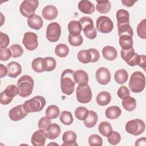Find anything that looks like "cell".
Masks as SVG:
<instances>
[{"label": "cell", "mask_w": 146, "mask_h": 146, "mask_svg": "<svg viewBox=\"0 0 146 146\" xmlns=\"http://www.w3.org/2000/svg\"><path fill=\"white\" fill-rule=\"evenodd\" d=\"M7 75L9 77L15 78L22 72V67L19 63L17 62H11L7 65Z\"/></svg>", "instance_id": "19"}, {"label": "cell", "mask_w": 146, "mask_h": 146, "mask_svg": "<svg viewBox=\"0 0 146 146\" xmlns=\"http://www.w3.org/2000/svg\"><path fill=\"white\" fill-rule=\"evenodd\" d=\"M145 60H146V57L144 55H140V62L139 63V66L143 68L144 70L145 69Z\"/></svg>", "instance_id": "53"}, {"label": "cell", "mask_w": 146, "mask_h": 146, "mask_svg": "<svg viewBox=\"0 0 146 146\" xmlns=\"http://www.w3.org/2000/svg\"><path fill=\"white\" fill-rule=\"evenodd\" d=\"M121 3L123 5L127 7H131L137 1H132V0H121Z\"/></svg>", "instance_id": "55"}, {"label": "cell", "mask_w": 146, "mask_h": 146, "mask_svg": "<svg viewBox=\"0 0 146 146\" xmlns=\"http://www.w3.org/2000/svg\"><path fill=\"white\" fill-rule=\"evenodd\" d=\"M74 71L71 69L64 70L60 76V88L62 92L70 95L74 91L75 81L74 77Z\"/></svg>", "instance_id": "1"}, {"label": "cell", "mask_w": 146, "mask_h": 146, "mask_svg": "<svg viewBox=\"0 0 146 146\" xmlns=\"http://www.w3.org/2000/svg\"><path fill=\"white\" fill-rule=\"evenodd\" d=\"M102 54L103 58L108 60H113L117 58L116 48L110 46H107L103 48Z\"/></svg>", "instance_id": "23"}, {"label": "cell", "mask_w": 146, "mask_h": 146, "mask_svg": "<svg viewBox=\"0 0 146 146\" xmlns=\"http://www.w3.org/2000/svg\"><path fill=\"white\" fill-rule=\"evenodd\" d=\"M122 106L126 111H132L136 108V101L134 98L129 96L127 98L123 99Z\"/></svg>", "instance_id": "33"}, {"label": "cell", "mask_w": 146, "mask_h": 146, "mask_svg": "<svg viewBox=\"0 0 146 146\" xmlns=\"http://www.w3.org/2000/svg\"><path fill=\"white\" fill-rule=\"evenodd\" d=\"M117 94V96L120 99H124L130 95V92L128 88L126 86H120V88L118 89Z\"/></svg>", "instance_id": "50"}, {"label": "cell", "mask_w": 146, "mask_h": 146, "mask_svg": "<svg viewBox=\"0 0 146 146\" xmlns=\"http://www.w3.org/2000/svg\"><path fill=\"white\" fill-rule=\"evenodd\" d=\"M95 77L97 82L102 85L107 84L111 80V73L106 67H100L96 72Z\"/></svg>", "instance_id": "15"}, {"label": "cell", "mask_w": 146, "mask_h": 146, "mask_svg": "<svg viewBox=\"0 0 146 146\" xmlns=\"http://www.w3.org/2000/svg\"><path fill=\"white\" fill-rule=\"evenodd\" d=\"M28 113L25 109L23 104H20L12 108L10 110L9 116L11 120L18 121L25 117Z\"/></svg>", "instance_id": "14"}, {"label": "cell", "mask_w": 146, "mask_h": 146, "mask_svg": "<svg viewBox=\"0 0 146 146\" xmlns=\"http://www.w3.org/2000/svg\"><path fill=\"white\" fill-rule=\"evenodd\" d=\"M75 83L78 85H84L88 82V74L82 70H79L74 72V74Z\"/></svg>", "instance_id": "22"}, {"label": "cell", "mask_w": 146, "mask_h": 146, "mask_svg": "<svg viewBox=\"0 0 146 146\" xmlns=\"http://www.w3.org/2000/svg\"><path fill=\"white\" fill-rule=\"evenodd\" d=\"M61 129L60 126L56 123H52L46 131L47 137L51 140L57 138L60 134Z\"/></svg>", "instance_id": "24"}, {"label": "cell", "mask_w": 146, "mask_h": 146, "mask_svg": "<svg viewBox=\"0 0 146 146\" xmlns=\"http://www.w3.org/2000/svg\"><path fill=\"white\" fill-rule=\"evenodd\" d=\"M121 113V110L117 106L109 107L105 111L106 116L109 119H116L120 116Z\"/></svg>", "instance_id": "28"}, {"label": "cell", "mask_w": 146, "mask_h": 146, "mask_svg": "<svg viewBox=\"0 0 146 146\" xmlns=\"http://www.w3.org/2000/svg\"><path fill=\"white\" fill-rule=\"evenodd\" d=\"M99 133L104 137H108L112 132V127L107 121L101 122L98 126Z\"/></svg>", "instance_id": "34"}, {"label": "cell", "mask_w": 146, "mask_h": 146, "mask_svg": "<svg viewBox=\"0 0 146 146\" xmlns=\"http://www.w3.org/2000/svg\"><path fill=\"white\" fill-rule=\"evenodd\" d=\"M9 49L11 52L12 57L14 58L21 56L23 53V48L20 45L18 44H14L11 45Z\"/></svg>", "instance_id": "45"}, {"label": "cell", "mask_w": 146, "mask_h": 146, "mask_svg": "<svg viewBox=\"0 0 146 146\" xmlns=\"http://www.w3.org/2000/svg\"><path fill=\"white\" fill-rule=\"evenodd\" d=\"M97 30L102 33H109L113 29V23L112 20L107 16L99 17L96 22Z\"/></svg>", "instance_id": "11"}, {"label": "cell", "mask_w": 146, "mask_h": 146, "mask_svg": "<svg viewBox=\"0 0 146 146\" xmlns=\"http://www.w3.org/2000/svg\"><path fill=\"white\" fill-rule=\"evenodd\" d=\"M61 35V27L57 22L50 23L47 27L46 38L51 42H57Z\"/></svg>", "instance_id": "12"}, {"label": "cell", "mask_w": 146, "mask_h": 146, "mask_svg": "<svg viewBox=\"0 0 146 146\" xmlns=\"http://www.w3.org/2000/svg\"><path fill=\"white\" fill-rule=\"evenodd\" d=\"M46 103V100L43 96H36L26 100L23 104V107L28 113L39 112L44 108Z\"/></svg>", "instance_id": "4"}, {"label": "cell", "mask_w": 146, "mask_h": 146, "mask_svg": "<svg viewBox=\"0 0 146 146\" xmlns=\"http://www.w3.org/2000/svg\"><path fill=\"white\" fill-rule=\"evenodd\" d=\"M27 24L30 28L38 30L42 27L43 21L40 16L34 14L27 19Z\"/></svg>", "instance_id": "21"}, {"label": "cell", "mask_w": 146, "mask_h": 146, "mask_svg": "<svg viewBox=\"0 0 146 146\" xmlns=\"http://www.w3.org/2000/svg\"><path fill=\"white\" fill-rule=\"evenodd\" d=\"M77 57L79 62L87 64L90 62H98L100 58V54L96 49L90 48L88 50H80L78 53Z\"/></svg>", "instance_id": "5"}, {"label": "cell", "mask_w": 146, "mask_h": 146, "mask_svg": "<svg viewBox=\"0 0 146 146\" xmlns=\"http://www.w3.org/2000/svg\"><path fill=\"white\" fill-rule=\"evenodd\" d=\"M145 123L139 119L129 120L125 124L126 131L134 136H138L143 133L145 131Z\"/></svg>", "instance_id": "7"}, {"label": "cell", "mask_w": 146, "mask_h": 146, "mask_svg": "<svg viewBox=\"0 0 146 146\" xmlns=\"http://www.w3.org/2000/svg\"><path fill=\"white\" fill-rule=\"evenodd\" d=\"M88 143L90 145H102V138L97 134H92L88 137Z\"/></svg>", "instance_id": "49"}, {"label": "cell", "mask_w": 146, "mask_h": 146, "mask_svg": "<svg viewBox=\"0 0 146 146\" xmlns=\"http://www.w3.org/2000/svg\"><path fill=\"white\" fill-rule=\"evenodd\" d=\"M38 5L39 1L37 0H25L20 5V13L23 16L29 18L35 14Z\"/></svg>", "instance_id": "9"}, {"label": "cell", "mask_w": 146, "mask_h": 146, "mask_svg": "<svg viewBox=\"0 0 146 146\" xmlns=\"http://www.w3.org/2000/svg\"><path fill=\"white\" fill-rule=\"evenodd\" d=\"M47 138L45 131L39 129L34 132L31 138V144L34 146H43Z\"/></svg>", "instance_id": "16"}, {"label": "cell", "mask_w": 146, "mask_h": 146, "mask_svg": "<svg viewBox=\"0 0 146 146\" xmlns=\"http://www.w3.org/2000/svg\"><path fill=\"white\" fill-rule=\"evenodd\" d=\"M120 55L121 58L130 66H135L139 63L140 55L135 52L133 47L127 50L121 49Z\"/></svg>", "instance_id": "10"}, {"label": "cell", "mask_w": 146, "mask_h": 146, "mask_svg": "<svg viewBox=\"0 0 146 146\" xmlns=\"http://www.w3.org/2000/svg\"><path fill=\"white\" fill-rule=\"evenodd\" d=\"M89 111L84 107H78L75 111L76 117L79 120H84L88 116Z\"/></svg>", "instance_id": "40"}, {"label": "cell", "mask_w": 146, "mask_h": 146, "mask_svg": "<svg viewBox=\"0 0 146 146\" xmlns=\"http://www.w3.org/2000/svg\"><path fill=\"white\" fill-rule=\"evenodd\" d=\"M44 69L46 71L50 72L53 71L56 66V60L51 56H47L44 58Z\"/></svg>", "instance_id": "41"}, {"label": "cell", "mask_w": 146, "mask_h": 146, "mask_svg": "<svg viewBox=\"0 0 146 146\" xmlns=\"http://www.w3.org/2000/svg\"><path fill=\"white\" fill-rule=\"evenodd\" d=\"M60 120L63 124L69 125L72 123L74 118L70 111H63L60 114Z\"/></svg>", "instance_id": "39"}, {"label": "cell", "mask_w": 146, "mask_h": 146, "mask_svg": "<svg viewBox=\"0 0 146 146\" xmlns=\"http://www.w3.org/2000/svg\"><path fill=\"white\" fill-rule=\"evenodd\" d=\"M12 56V54L9 48L7 47H0V60L6 61Z\"/></svg>", "instance_id": "48"}, {"label": "cell", "mask_w": 146, "mask_h": 146, "mask_svg": "<svg viewBox=\"0 0 146 146\" xmlns=\"http://www.w3.org/2000/svg\"><path fill=\"white\" fill-rule=\"evenodd\" d=\"M55 54L60 58H64L67 56L69 53V48L65 44H59L56 45L55 48Z\"/></svg>", "instance_id": "38"}, {"label": "cell", "mask_w": 146, "mask_h": 146, "mask_svg": "<svg viewBox=\"0 0 146 146\" xmlns=\"http://www.w3.org/2000/svg\"><path fill=\"white\" fill-rule=\"evenodd\" d=\"M117 25L129 23V14L128 11L124 9H120L116 12Z\"/></svg>", "instance_id": "29"}, {"label": "cell", "mask_w": 146, "mask_h": 146, "mask_svg": "<svg viewBox=\"0 0 146 146\" xmlns=\"http://www.w3.org/2000/svg\"><path fill=\"white\" fill-rule=\"evenodd\" d=\"M3 91L7 96L13 99L19 93V90L18 87L14 84H11L7 86V87Z\"/></svg>", "instance_id": "43"}, {"label": "cell", "mask_w": 146, "mask_h": 146, "mask_svg": "<svg viewBox=\"0 0 146 146\" xmlns=\"http://www.w3.org/2000/svg\"><path fill=\"white\" fill-rule=\"evenodd\" d=\"M145 86V78L140 71L134 72L131 76L129 82V88L135 93H139L143 91Z\"/></svg>", "instance_id": "3"}, {"label": "cell", "mask_w": 146, "mask_h": 146, "mask_svg": "<svg viewBox=\"0 0 146 146\" xmlns=\"http://www.w3.org/2000/svg\"><path fill=\"white\" fill-rule=\"evenodd\" d=\"M96 10L101 14L107 13L111 8V5L108 1H96Z\"/></svg>", "instance_id": "35"}, {"label": "cell", "mask_w": 146, "mask_h": 146, "mask_svg": "<svg viewBox=\"0 0 146 146\" xmlns=\"http://www.w3.org/2000/svg\"><path fill=\"white\" fill-rule=\"evenodd\" d=\"M58 11L56 7L53 5H47L45 6L42 11V17L47 20H52L58 16Z\"/></svg>", "instance_id": "18"}, {"label": "cell", "mask_w": 146, "mask_h": 146, "mask_svg": "<svg viewBox=\"0 0 146 146\" xmlns=\"http://www.w3.org/2000/svg\"><path fill=\"white\" fill-rule=\"evenodd\" d=\"M137 33L141 39H146V22L145 19H143L137 25Z\"/></svg>", "instance_id": "42"}, {"label": "cell", "mask_w": 146, "mask_h": 146, "mask_svg": "<svg viewBox=\"0 0 146 146\" xmlns=\"http://www.w3.org/2000/svg\"><path fill=\"white\" fill-rule=\"evenodd\" d=\"M108 141L111 145H116L121 140L120 135L116 131H112L111 133L107 137Z\"/></svg>", "instance_id": "47"}, {"label": "cell", "mask_w": 146, "mask_h": 146, "mask_svg": "<svg viewBox=\"0 0 146 146\" xmlns=\"http://www.w3.org/2000/svg\"><path fill=\"white\" fill-rule=\"evenodd\" d=\"M111 100V94L107 91H102L96 96V102L100 106L108 105Z\"/></svg>", "instance_id": "26"}, {"label": "cell", "mask_w": 146, "mask_h": 146, "mask_svg": "<svg viewBox=\"0 0 146 146\" xmlns=\"http://www.w3.org/2000/svg\"><path fill=\"white\" fill-rule=\"evenodd\" d=\"M46 115L50 119H54L58 117L60 113V110L55 105L49 106L46 110Z\"/></svg>", "instance_id": "37"}, {"label": "cell", "mask_w": 146, "mask_h": 146, "mask_svg": "<svg viewBox=\"0 0 146 146\" xmlns=\"http://www.w3.org/2000/svg\"><path fill=\"white\" fill-rule=\"evenodd\" d=\"M128 78V74L124 69L117 70L114 74V79L118 84H123L125 83Z\"/></svg>", "instance_id": "32"}, {"label": "cell", "mask_w": 146, "mask_h": 146, "mask_svg": "<svg viewBox=\"0 0 146 146\" xmlns=\"http://www.w3.org/2000/svg\"><path fill=\"white\" fill-rule=\"evenodd\" d=\"M1 47H7L10 43V39L8 35L2 32H0Z\"/></svg>", "instance_id": "51"}, {"label": "cell", "mask_w": 146, "mask_h": 146, "mask_svg": "<svg viewBox=\"0 0 146 146\" xmlns=\"http://www.w3.org/2000/svg\"><path fill=\"white\" fill-rule=\"evenodd\" d=\"M51 124V119L46 116L42 117L41 119H39L38 123V127L39 129H42L43 131H46Z\"/></svg>", "instance_id": "44"}, {"label": "cell", "mask_w": 146, "mask_h": 146, "mask_svg": "<svg viewBox=\"0 0 146 146\" xmlns=\"http://www.w3.org/2000/svg\"><path fill=\"white\" fill-rule=\"evenodd\" d=\"M1 66V69H0V71H1V78H3L4 76H6V75L7 74V68L4 66L2 64H0Z\"/></svg>", "instance_id": "54"}, {"label": "cell", "mask_w": 146, "mask_h": 146, "mask_svg": "<svg viewBox=\"0 0 146 146\" xmlns=\"http://www.w3.org/2000/svg\"><path fill=\"white\" fill-rule=\"evenodd\" d=\"M145 141H146L145 137H144L142 138H140L136 140L135 143V145H143V144H142V142H145Z\"/></svg>", "instance_id": "56"}, {"label": "cell", "mask_w": 146, "mask_h": 146, "mask_svg": "<svg viewBox=\"0 0 146 146\" xmlns=\"http://www.w3.org/2000/svg\"><path fill=\"white\" fill-rule=\"evenodd\" d=\"M13 100V98H11L7 96L4 91H2L0 95V103L3 105H7L11 102Z\"/></svg>", "instance_id": "52"}, {"label": "cell", "mask_w": 146, "mask_h": 146, "mask_svg": "<svg viewBox=\"0 0 146 146\" xmlns=\"http://www.w3.org/2000/svg\"><path fill=\"white\" fill-rule=\"evenodd\" d=\"M31 66L33 70L36 72L41 73L45 71L44 58L40 57L35 58L32 62Z\"/></svg>", "instance_id": "31"}, {"label": "cell", "mask_w": 146, "mask_h": 146, "mask_svg": "<svg viewBox=\"0 0 146 146\" xmlns=\"http://www.w3.org/2000/svg\"><path fill=\"white\" fill-rule=\"evenodd\" d=\"M80 22L82 30L87 38L94 39L96 37L97 31L94 26L93 20L89 17H83L80 18Z\"/></svg>", "instance_id": "6"}, {"label": "cell", "mask_w": 146, "mask_h": 146, "mask_svg": "<svg viewBox=\"0 0 146 146\" xmlns=\"http://www.w3.org/2000/svg\"><path fill=\"white\" fill-rule=\"evenodd\" d=\"M119 43L120 47L123 50H127L133 47L132 37L128 35H122L119 36Z\"/></svg>", "instance_id": "27"}, {"label": "cell", "mask_w": 146, "mask_h": 146, "mask_svg": "<svg viewBox=\"0 0 146 146\" xmlns=\"http://www.w3.org/2000/svg\"><path fill=\"white\" fill-rule=\"evenodd\" d=\"M68 30L70 35L77 36L80 34L82 28L79 21L72 20L71 21L68 25Z\"/></svg>", "instance_id": "25"}, {"label": "cell", "mask_w": 146, "mask_h": 146, "mask_svg": "<svg viewBox=\"0 0 146 146\" xmlns=\"http://www.w3.org/2000/svg\"><path fill=\"white\" fill-rule=\"evenodd\" d=\"M68 40L71 46L77 47L80 46L83 43V37L80 34L77 36L69 35L68 36Z\"/></svg>", "instance_id": "46"}, {"label": "cell", "mask_w": 146, "mask_h": 146, "mask_svg": "<svg viewBox=\"0 0 146 146\" xmlns=\"http://www.w3.org/2000/svg\"><path fill=\"white\" fill-rule=\"evenodd\" d=\"M77 136L76 134L72 131H67L64 132L62 136V140L63 144L62 145L64 146H74L78 145L76 143Z\"/></svg>", "instance_id": "17"}, {"label": "cell", "mask_w": 146, "mask_h": 146, "mask_svg": "<svg viewBox=\"0 0 146 146\" xmlns=\"http://www.w3.org/2000/svg\"><path fill=\"white\" fill-rule=\"evenodd\" d=\"M34 86V80L30 76L23 75L17 82V87L19 90L18 95L22 98L30 96L33 92Z\"/></svg>", "instance_id": "2"}, {"label": "cell", "mask_w": 146, "mask_h": 146, "mask_svg": "<svg viewBox=\"0 0 146 146\" xmlns=\"http://www.w3.org/2000/svg\"><path fill=\"white\" fill-rule=\"evenodd\" d=\"M118 34L119 36L122 35H128L133 36V30L129 23H125L121 25H117Z\"/></svg>", "instance_id": "36"}, {"label": "cell", "mask_w": 146, "mask_h": 146, "mask_svg": "<svg viewBox=\"0 0 146 146\" xmlns=\"http://www.w3.org/2000/svg\"><path fill=\"white\" fill-rule=\"evenodd\" d=\"M98 120V116L97 113L93 111H89V113L87 118L84 120V124L87 128L94 127Z\"/></svg>", "instance_id": "30"}, {"label": "cell", "mask_w": 146, "mask_h": 146, "mask_svg": "<svg viewBox=\"0 0 146 146\" xmlns=\"http://www.w3.org/2000/svg\"><path fill=\"white\" fill-rule=\"evenodd\" d=\"M77 100L81 103L86 104L89 103L92 99V94L90 86L88 84L79 85L76 90Z\"/></svg>", "instance_id": "8"}, {"label": "cell", "mask_w": 146, "mask_h": 146, "mask_svg": "<svg viewBox=\"0 0 146 146\" xmlns=\"http://www.w3.org/2000/svg\"><path fill=\"white\" fill-rule=\"evenodd\" d=\"M78 9L80 12L86 14H91L95 11V5L88 0L80 1L78 3Z\"/></svg>", "instance_id": "20"}, {"label": "cell", "mask_w": 146, "mask_h": 146, "mask_svg": "<svg viewBox=\"0 0 146 146\" xmlns=\"http://www.w3.org/2000/svg\"><path fill=\"white\" fill-rule=\"evenodd\" d=\"M22 43L27 50H34L38 46L37 35L33 32L25 33L23 35Z\"/></svg>", "instance_id": "13"}]
</instances>
